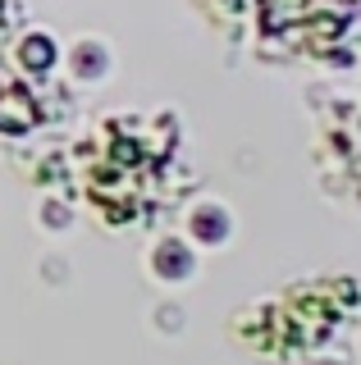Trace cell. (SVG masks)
<instances>
[{"label":"cell","instance_id":"cell-3","mask_svg":"<svg viewBox=\"0 0 361 365\" xmlns=\"http://www.w3.org/2000/svg\"><path fill=\"white\" fill-rule=\"evenodd\" d=\"M188 228H193V237L197 242H210V247H220L224 237L233 233V220H229V205L224 201H197L193 210H188Z\"/></svg>","mask_w":361,"mask_h":365},{"label":"cell","instance_id":"cell-4","mask_svg":"<svg viewBox=\"0 0 361 365\" xmlns=\"http://www.w3.org/2000/svg\"><path fill=\"white\" fill-rule=\"evenodd\" d=\"M51 55H55V46L46 41V32H37V37H32V46L24 41V51H19V60H24V64H51Z\"/></svg>","mask_w":361,"mask_h":365},{"label":"cell","instance_id":"cell-2","mask_svg":"<svg viewBox=\"0 0 361 365\" xmlns=\"http://www.w3.org/2000/svg\"><path fill=\"white\" fill-rule=\"evenodd\" d=\"M64 64H69L73 78H83V83H96V78L110 73V46L101 37H78L69 51H64Z\"/></svg>","mask_w":361,"mask_h":365},{"label":"cell","instance_id":"cell-1","mask_svg":"<svg viewBox=\"0 0 361 365\" xmlns=\"http://www.w3.org/2000/svg\"><path fill=\"white\" fill-rule=\"evenodd\" d=\"M151 274L161 283H188L197 274V256L193 247L183 242V237H161V242L151 247Z\"/></svg>","mask_w":361,"mask_h":365}]
</instances>
